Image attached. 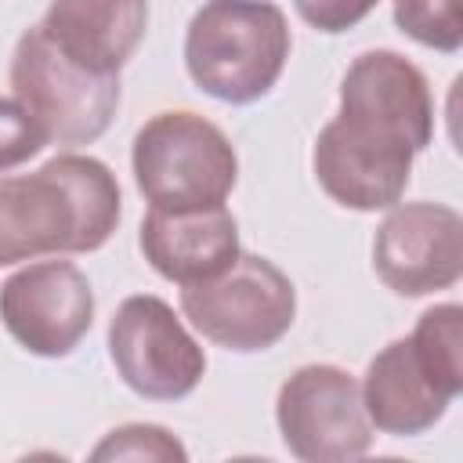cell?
I'll return each instance as SVG.
<instances>
[{
  "mask_svg": "<svg viewBox=\"0 0 463 463\" xmlns=\"http://www.w3.org/2000/svg\"><path fill=\"white\" fill-rule=\"evenodd\" d=\"M116 174L94 156H54L0 177V268L47 253H94L119 228Z\"/></svg>",
  "mask_w": 463,
  "mask_h": 463,
  "instance_id": "obj_1",
  "label": "cell"
},
{
  "mask_svg": "<svg viewBox=\"0 0 463 463\" xmlns=\"http://www.w3.org/2000/svg\"><path fill=\"white\" fill-rule=\"evenodd\" d=\"M289 47V22L279 4L206 0L184 33V69L203 94L250 105L279 83Z\"/></svg>",
  "mask_w": 463,
  "mask_h": 463,
  "instance_id": "obj_2",
  "label": "cell"
},
{
  "mask_svg": "<svg viewBox=\"0 0 463 463\" xmlns=\"http://www.w3.org/2000/svg\"><path fill=\"white\" fill-rule=\"evenodd\" d=\"M134 184L163 210L221 206L239 181V156L228 134L199 112H156L130 148Z\"/></svg>",
  "mask_w": 463,
  "mask_h": 463,
  "instance_id": "obj_3",
  "label": "cell"
},
{
  "mask_svg": "<svg viewBox=\"0 0 463 463\" xmlns=\"http://www.w3.org/2000/svg\"><path fill=\"white\" fill-rule=\"evenodd\" d=\"M181 311L210 344L235 354H257L289 333L297 289L268 257L239 253L221 275L181 286Z\"/></svg>",
  "mask_w": 463,
  "mask_h": 463,
  "instance_id": "obj_4",
  "label": "cell"
},
{
  "mask_svg": "<svg viewBox=\"0 0 463 463\" xmlns=\"http://www.w3.org/2000/svg\"><path fill=\"white\" fill-rule=\"evenodd\" d=\"M11 90L43 127L47 141L58 145L98 141L119 109V76L69 61L47 40L43 25L18 36L11 54Z\"/></svg>",
  "mask_w": 463,
  "mask_h": 463,
  "instance_id": "obj_5",
  "label": "cell"
},
{
  "mask_svg": "<svg viewBox=\"0 0 463 463\" xmlns=\"http://www.w3.org/2000/svg\"><path fill=\"white\" fill-rule=\"evenodd\" d=\"M109 358L116 376L148 402L188 398L206 373V351L156 293H134L116 307L109 322Z\"/></svg>",
  "mask_w": 463,
  "mask_h": 463,
  "instance_id": "obj_6",
  "label": "cell"
},
{
  "mask_svg": "<svg viewBox=\"0 0 463 463\" xmlns=\"http://www.w3.org/2000/svg\"><path fill=\"white\" fill-rule=\"evenodd\" d=\"M275 423L289 456L304 463H347L369 452L373 423L358 380L340 365H300L275 398Z\"/></svg>",
  "mask_w": 463,
  "mask_h": 463,
  "instance_id": "obj_7",
  "label": "cell"
},
{
  "mask_svg": "<svg viewBox=\"0 0 463 463\" xmlns=\"http://www.w3.org/2000/svg\"><path fill=\"white\" fill-rule=\"evenodd\" d=\"M0 322L18 347L65 358L94 326V289L69 260H36L0 286Z\"/></svg>",
  "mask_w": 463,
  "mask_h": 463,
  "instance_id": "obj_8",
  "label": "cell"
},
{
  "mask_svg": "<svg viewBox=\"0 0 463 463\" xmlns=\"http://www.w3.org/2000/svg\"><path fill=\"white\" fill-rule=\"evenodd\" d=\"M373 271L398 297L456 286L463 275V217L445 203H394L373 239Z\"/></svg>",
  "mask_w": 463,
  "mask_h": 463,
  "instance_id": "obj_9",
  "label": "cell"
},
{
  "mask_svg": "<svg viewBox=\"0 0 463 463\" xmlns=\"http://www.w3.org/2000/svg\"><path fill=\"white\" fill-rule=\"evenodd\" d=\"M416 152L405 141L373 134L344 116L329 119L311 148V170L322 192L358 213L391 210L409 188Z\"/></svg>",
  "mask_w": 463,
  "mask_h": 463,
  "instance_id": "obj_10",
  "label": "cell"
},
{
  "mask_svg": "<svg viewBox=\"0 0 463 463\" xmlns=\"http://www.w3.org/2000/svg\"><path fill=\"white\" fill-rule=\"evenodd\" d=\"M344 119L405 141L416 156L434 137V98L427 76L398 51L376 47L358 54L340 80V112Z\"/></svg>",
  "mask_w": 463,
  "mask_h": 463,
  "instance_id": "obj_11",
  "label": "cell"
},
{
  "mask_svg": "<svg viewBox=\"0 0 463 463\" xmlns=\"http://www.w3.org/2000/svg\"><path fill=\"white\" fill-rule=\"evenodd\" d=\"M137 246L156 275L192 286L203 279L221 275L235 264L239 250V221L232 210L221 206H195V210H163L148 206Z\"/></svg>",
  "mask_w": 463,
  "mask_h": 463,
  "instance_id": "obj_12",
  "label": "cell"
},
{
  "mask_svg": "<svg viewBox=\"0 0 463 463\" xmlns=\"http://www.w3.org/2000/svg\"><path fill=\"white\" fill-rule=\"evenodd\" d=\"M47 40L76 65L119 76L148 29V0H51Z\"/></svg>",
  "mask_w": 463,
  "mask_h": 463,
  "instance_id": "obj_13",
  "label": "cell"
},
{
  "mask_svg": "<svg viewBox=\"0 0 463 463\" xmlns=\"http://www.w3.org/2000/svg\"><path fill=\"white\" fill-rule=\"evenodd\" d=\"M358 391L369 423L394 438H416L430 430L452 405V398L423 369L409 336L391 340L383 351H376Z\"/></svg>",
  "mask_w": 463,
  "mask_h": 463,
  "instance_id": "obj_14",
  "label": "cell"
},
{
  "mask_svg": "<svg viewBox=\"0 0 463 463\" xmlns=\"http://www.w3.org/2000/svg\"><path fill=\"white\" fill-rule=\"evenodd\" d=\"M409 340L430 380L456 402L463 394V307L452 300L427 307Z\"/></svg>",
  "mask_w": 463,
  "mask_h": 463,
  "instance_id": "obj_15",
  "label": "cell"
},
{
  "mask_svg": "<svg viewBox=\"0 0 463 463\" xmlns=\"http://www.w3.org/2000/svg\"><path fill=\"white\" fill-rule=\"evenodd\" d=\"M394 25L441 54L463 47V0H394Z\"/></svg>",
  "mask_w": 463,
  "mask_h": 463,
  "instance_id": "obj_16",
  "label": "cell"
},
{
  "mask_svg": "<svg viewBox=\"0 0 463 463\" xmlns=\"http://www.w3.org/2000/svg\"><path fill=\"white\" fill-rule=\"evenodd\" d=\"M90 459H156V463H184L188 452L184 445L166 430V427H156V423H123L116 430H109L94 449H90Z\"/></svg>",
  "mask_w": 463,
  "mask_h": 463,
  "instance_id": "obj_17",
  "label": "cell"
},
{
  "mask_svg": "<svg viewBox=\"0 0 463 463\" xmlns=\"http://www.w3.org/2000/svg\"><path fill=\"white\" fill-rule=\"evenodd\" d=\"M47 145L43 127L33 119V112L18 98L0 94V174L29 163Z\"/></svg>",
  "mask_w": 463,
  "mask_h": 463,
  "instance_id": "obj_18",
  "label": "cell"
},
{
  "mask_svg": "<svg viewBox=\"0 0 463 463\" xmlns=\"http://www.w3.org/2000/svg\"><path fill=\"white\" fill-rule=\"evenodd\" d=\"M376 4H380V0H293L297 14H300L311 29L329 33V36L354 29Z\"/></svg>",
  "mask_w": 463,
  "mask_h": 463,
  "instance_id": "obj_19",
  "label": "cell"
}]
</instances>
